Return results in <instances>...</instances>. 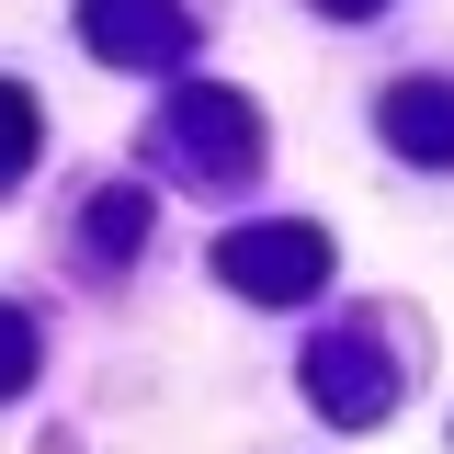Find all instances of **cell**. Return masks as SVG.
Returning <instances> with one entry per match:
<instances>
[{"label":"cell","mask_w":454,"mask_h":454,"mask_svg":"<svg viewBox=\"0 0 454 454\" xmlns=\"http://www.w3.org/2000/svg\"><path fill=\"white\" fill-rule=\"evenodd\" d=\"M137 239H148V193H137V182H114V193L80 205V250H91V262H125Z\"/></svg>","instance_id":"obj_6"},{"label":"cell","mask_w":454,"mask_h":454,"mask_svg":"<svg viewBox=\"0 0 454 454\" xmlns=\"http://www.w3.org/2000/svg\"><path fill=\"white\" fill-rule=\"evenodd\" d=\"M216 273H227V295H262V307H295V295H318L330 284V239L318 227H227L216 239Z\"/></svg>","instance_id":"obj_2"},{"label":"cell","mask_w":454,"mask_h":454,"mask_svg":"<svg viewBox=\"0 0 454 454\" xmlns=\"http://www.w3.org/2000/svg\"><path fill=\"white\" fill-rule=\"evenodd\" d=\"M307 397L330 409L340 432H375L397 409V364L375 352V330H318L307 340Z\"/></svg>","instance_id":"obj_3"},{"label":"cell","mask_w":454,"mask_h":454,"mask_svg":"<svg viewBox=\"0 0 454 454\" xmlns=\"http://www.w3.org/2000/svg\"><path fill=\"white\" fill-rule=\"evenodd\" d=\"M160 148L193 170V182H250V170H262V114L239 103V91H216V80H193V91H170Z\"/></svg>","instance_id":"obj_1"},{"label":"cell","mask_w":454,"mask_h":454,"mask_svg":"<svg viewBox=\"0 0 454 454\" xmlns=\"http://www.w3.org/2000/svg\"><path fill=\"white\" fill-rule=\"evenodd\" d=\"M387 137H397V160L454 170V80H397L387 91Z\"/></svg>","instance_id":"obj_5"},{"label":"cell","mask_w":454,"mask_h":454,"mask_svg":"<svg viewBox=\"0 0 454 454\" xmlns=\"http://www.w3.org/2000/svg\"><path fill=\"white\" fill-rule=\"evenodd\" d=\"M23 375H35V318H23V307H0V397L23 387Z\"/></svg>","instance_id":"obj_8"},{"label":"cell","mask_w":454,"mask_h":454,"mask_svg":"<svg viewBox=\"0 0 454 454\" xmlns=\"http://www.w3.org/2000/svg\"><path fill=\"white\" fill-rule=\"evenodd\" d=\"M318 12H340V23H364V12H375V0H318Z\"/></svg>","instance_id":"obj_9"},{"label":"cell","mask_w":454,"mask_h":454,"mask_svg":"<svg viewBox=\"0 0 454 454\" xmlns=\"http://www.w3.org/2000/svg\"><path fill=\"white\" fill-rule=\"evenodd\" d=\"M80 35L114 68H170L182 57V0H80Z\"/></svg>","instance_id":"obj_4"},{"label":"cell","mask_w":454,"mask_h":454,"mask_svg":"<svg viewBox=\"0 0 454 454\" xmlns=\"http://www.w3.org/2000/svg\"><path fill=\"white\" fill-rule=\"evenodd\" d=\"M35 148H46V114H35V91H23V80H0V182H23V170H35Z\"/></svg>","instance_id":"obj_7"}]
</instances>
